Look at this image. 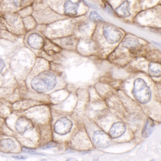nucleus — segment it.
Returning <instances> with one entry per match:
<instances>
[{"instance_id":"f257e3e1","label":"nucleus","mask_w":161,"mask_h":161,"mask_svg":"<svg viewBox=\"0 0 161 161\" xmlns=\"http://www.w3.org/2000/svg\"><path fill=\"white\" fill-rule=\"evenodd\" d=\"M57 84L55 75L50 71L41 72L32 80L31 86L38 93H44L53 89Z\"/></svg>"},{"instance_id":"f03ea898","label":"nucleus","mask_w":161,"mask_h":161,"mask_svg":"<svg viewBox=\"0 0 161 161\" xmlns=\"http://www.w3.org/2000/svg\"><path fill=\"white\" fill-rule=\"evenodd\" d=\"M132 94L135 98L141 103H147L151 99L150 88L146 82L140 78L135 80Z\"/></svg>"},{"instance_id":"7ed1b4c3","label":"nucleus","mask_w":161,"mask_h":161,"mask_svg":"<svg viewBox=\"0 0 161 161\" xmlns=\"http://www.w3.org/2000/svg\"><path fill=\"white\" fill-rule=\"evenodd\" d=\"M26 38V43L30 48L34 50L43 49L46 44V37L40 32L31 31Z\"/></svg>"},{"instance_id":"20e7f679","label":"nucleus","mask_w":161,"mask_h":161,"mask_svg":"<svg viewBox=\"0 0 161 161\" xmlns=\"http://www.w3.org/2000/svg\"><path fill=\"white\" fill-rule=\"evenodd\" d=\"M21 8V0H0V14L16 13Z\"/></svg>"},{"instance_id":"39448f33","label":"nucleus","mask_w":161,"mask_h":161,"mask_svg":"<svg viewBox=\"0 0 161 161\" xmlns=\"http://www.w3.org/2000/svg\"><path fill=\"white\" fill-rule=\"evenodd\" d=\"M103 34L106 41L110 44L118 43L121 40L122 36L121 31L111 25L103 26Z\"/></svg>"},{"instance_id":"423d86ee","label":"nucleus","mask_w":161,"mask_h":161,"mask_svg":"<svg viewBox=\"0 0 161 161\" xmlns=\"http://www.w3.org/2000/svg\"><path fill=\"white\" fill-rule=\"evenodd\" d=\"M93 141L97 147L106 148L112 144V138L103 131L98 130L93 135Z\"/></svg>"},{"instance_id":"0eeeda50","label":"nucleus","mask_w":161,"mask_h":161,"mask_svg":"<svg viewBox=\"0 0 161 161\" xmlns=\"http://www.w3.org/2000/svg\"><path fill=\"white\" fill-rule=\"evenodd\" d=\"M72 127V122L70 119L66 117H62L55 122L54 130L60 135H65L70 132Z\"/></svg>"},{"instance_id":"6e6552de","label":"nucleus","mask_w":161,"mask_h":161,"mask_svg":"<svg viewBox=\"0 0 161 161\" xmlns=\"http://www.w3.org/2000/svg\"><path fill=\"white\" fill-rule=\"evenodd\" d=\"M15 128L20 134H24L26 131L33 129L32 121L26 116L19 117L16 122Z\"/></svg>"},{"instance_id":"1a4fd4ad","label":"nucleus","mask_w":161,"mask_h":161,"mask_svg":"<svg viewBox=\"0 0 161 161\" xmlns=\"http://www.w3.org/2000/svg\"><path fill=\"white\" fill-rule=\"evenodd\" d=\"M126 126L122 122L114 123L109 131V135L112 138H117L121 136L126 131Z\"/></svg>"},{"instance_id":"9d476101","label":"nucleus","mask_w":161,"mask_h":161,"mask_svg":"<svg viewBox=\"0 0 161 161\" xmlns=\"http://www.w3.org/2000/svg\"><path fill=\"white\" fill-rule=\"evenodd\" d=\"M79 5V2L73 3L70 0H67L64 5L65 14L69 16L76 15L78 14Z\"/></svg>"},{"instance_id":"9b49d317","label":"nucleus","mask_w":161,"mask_h":161,"mask_svg":"<svg viewBox=\"0 0 161 161\" xmlns=\"http://www.w3.org/2000/svg\"><path fill=\"white\" fill-rule=\"evenodd\" d=\"M22 21L26 33L35 30L38 25L36 20L32 15L23 18Z\"/></svg>"},{"instance_id":"f8f14e48","label":"nucleus","mask_w":161,"mask_h":161,"mask_svg":"<svg viewBox=\"0 0 161 161\" xmlns=\"http://www.w3.org/2000/svg\"><path fill=\"white\" fill-rule=\"evenodd\" d=\"M130 3L128 1H125L116 9L115 13L119 17L125 18L130 16Z\"/></svg>"},{"instance_id":"ddd939ff","label":"nucleus","mask_w":161,"mask_h":161,"mask_svg":"<svg viewBox=\"0 0 161 161\" xmlns=\"http://www.w3.org/2000/svg\"><path fill=\"white\" fill-rule=\"evenodd\" d=\"M155 123L154 121L151 118L148 119L145 125L143 127L142 131V136L144 138H148L152 133L154 130Z\"/></svg>"},{"instance_id":"4468645a","label":"nucleus","mask_w":161,"mask_h":161,"mask_svg":"<svg viewBox=\"0 0 161 161\" xmlns=\"http://www.w3.org/2000/svg\"><path fill=\"white\" fill-rule=\"evenodd\" d=\"M122 45L123 47L128 49L134 50L139 47L140 44L137 38L128 37L123 41Z\"/></svg>"},{"instance_id":"2eb2a0df","label":"nucleus","mask_w":161,"mask_h":161,"mask_svg":"<svg viewBox=\"0 0 161 161\" xmlns=\"http://www.w3.org/2000/svg\"><path fill=\"white\" fill-rule=\"evenodd\" d=\"M149 73L152 77H160L161 65L157 63H150L149 65Z\"/></svg>"},{"instance_id":"dca6fc26","label":"nucleus","mask_w":161,"mask_h":161,"mask_svg":"<svg viewBox=\"0 0 161 161\" xmlns=\"http://www.w3.org/2000/svg\"><path fill=\"white\" fill-rule=\"evenodd\" d=\"M0 145L8 151H12L16 147L14 141L11 138L3 139L0 141Z\"/></svg>"},{"instance_id":"f3484780","label":"nucleus","mask_w":161,"mask_h":161,"mask_svg":"<svg viewBox=\"0 0 161 161\" xmlns=\"http://www.w3.org/2000/svg\"><path fill=\"white\" fill-rule=\"evenodd\" d=\"M89 18L93 21H104L103 18L96 12H91L89 15Z\"/></svg>"},{"instance_id":"a211bd4d","label":"nucleus","mask_w":161,"mask_h":161,"mask_svg":"<svg viewBox=\"0 0 161 161\" xmlns=\"http://www.w3.org/2000/svg\"><path fill=\"white\" fill-rule=\"evenodd\" d=\"M22 152L27 153H34L36 152V149L32 148L27 147H23L22 148Z\"/></svg>"},{"instance_id":"6ab92c4d","label":"nucleus","mask_w":161,"mask_h":161,"mask_svg":"<svg viewBox=\"0 0 161 161\" xmlns=\"http://www.w3.org/2000/svg\"><path fill=\"white\" fill-rule=\"evenodd\" d=\"M57 143L54 142H50L46 145H44L43 147H41V148L43 149H46L49 148L53 147H56Z\"/></svg>"},{"instance_id":"aec40b11","label":"nucleus","mask_w":161,"mask_h":161,"mask_svg":"<svg viewBox=\"0 0 161 161\" xmlns=\"http://www.w3.org/2000/svg\"><path fill=\"white\" fill-rule=\"evenodd\" d=\"M5 67V64L4 61L2 58H0V72H2Z\"/></svg>"},{"instance_id":"412c9836","label":"nucleus","mask_w":161,"mask_h":161,"mask_svg":"<svg viewBox=\"0 0 161 161\" xmlns=\"http://www.w3.org/2000/svg\"><path fill=\"white\" fill-rule=\"evenodd\" d=\"M13 158L17 159H26V158H27L28 157L26 156H24V155H14V156H13Z\"/></svg>"},{"instance_id":"4be33fe9","label":"nucleus","mask_w":161,"mask_h":161,"mask_svg":"<svg viewBox=\"0 0 161 161\" xmlns=\"http://www.w3.org/2000/svg\"><path fill=\"white\" fill-rule=\"evenodd\" d=\"M105 8L106 10H107L108 13H113V10H112V8H111L110 5L109 4H105Z\"/></svg>"},{"instance_id":"5701e85b","label":"nucleus","mask_w":161,"mask_h":161,"mask_svg":"<svg viewBox=\"0 0 161 161\" xmlns=\"http://www.w3.org/2000/svg\"><path fill=\"white\" fill-rule=\"evenodd\" d=\"M67 160L68 161H76V159H74V158H69Z\"/></svg>"}]
</instances>
